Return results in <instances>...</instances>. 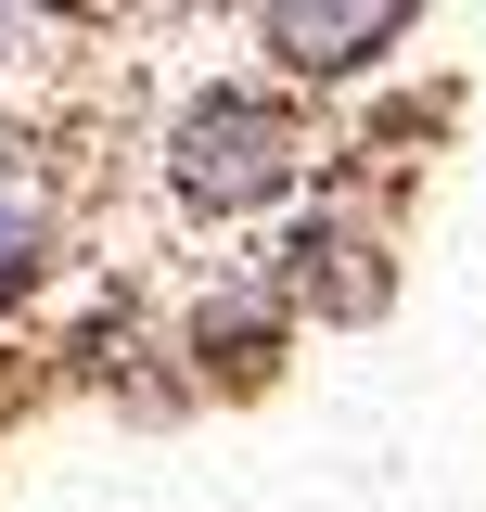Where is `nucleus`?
<instances>
[{"instance_id": "obj_2", "label": "nucleus", "mask_w": 486, "mask_h": 512, "mask_svg": "<svg viewBox=\"0 0 486 512\" xmlns=\"http://www.w3.org/2000/svg\"><path fill=\"white\" fill-rule=\"evenodd\" d=\"M397 26H410V13H384V0H371V13H269V39L295 64H359L371 39H397Z\"/></svg>"}, {"instance_id": "obj_1", "label": "nucleus", "mask_w": 486, "mask_h": 512, "mask_svg": "<svg viewBox=\"0 0 486 512\" xmlns=\"http://www.w3.org/2000/svg\"><path fill=\"white\" fill-rule=\"evenodd\" d=\"M167 167H180L192 205L231 218V205H256V192H282V180L307 167V128L282 116V103H256V90H218V103H192V116H180V154H167Z\"/></svg>"}]
</instances>
